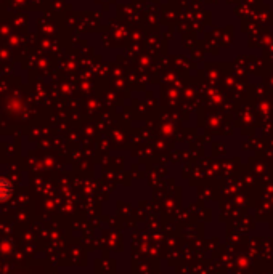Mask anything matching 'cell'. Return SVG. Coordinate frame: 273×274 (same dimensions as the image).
I'll use <instances>...</instances> for the list:
<instances>
[{
	"instance_id": "6da1fadb",
	"label": "cell",
	"mask_w": 273,
	"mask_h": 274,
	"mask_svg": "<svg viewBox=\"0 0 273 274\" xmlns=\"http://www.w3.org/2000/svg\"><path fill=\"white\" fill-rule=\"evenodd\" d=\"M12 194V185L7 179L0 178V201H7Z\"/></svg>"
}]
</instances>
